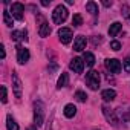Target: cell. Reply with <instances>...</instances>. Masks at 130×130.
Listing matches in <instances>:
<instances>
[{"label":"cell","instance_id":"cell-7","mask_svg":"<svg viewBox=\"0 0 130 130\" xmlns=\"http://www.w3.org/2000/svg\"><path fill=\"white\" fill-rule=\"evenodd\" d=\"M12 89H14L15 98L20 100V98H22V81H20L17 72H12Z\"/></svg>","mask_w":130,"mask_h":130},{"label":"cell","instance_id":"cell-31","mask_svg":"<svg viewBox=\"0 0 130 130\" xmlns=\"http://www.w3.org/2000/svg\"><path fill=\"white\" fill-rule=\"evenodd\" d=\"M127 118H128V119H130V110H128V113H127Z\"/></svg>","mask_w":130,"mask_h":130},{"label":"cell","instance_id":"cell-14","mask_svg":"<svg viewBox=\"0 0 130 130\" xmlns=\"http://www.w3.org/2000/svg\"><path fill=\"white\" fill-rule=\"evenodd\" d=\"M38 34H40V37H43V38L49 37V34H51V26H49V23L43 22V23H41V26H40V31H38Z\"/></svg>","mask_w":130,"mask_h":130},{"label":"cell","instance_id":"cell-26","mask_svg":"<svg viewBox=\"0 0 130 130\" xmlns=\"http://www.w3.org/2000/svg\"><path fill=\"white\" fill-rule=\"evenodd\" d=\"M124 71L130 74V55H128V57L124 60Z\"/></svg>","mask_w":130,"mask_h":130},{"label":"cell","instance_id":"cell-23","mask_svg":"<svg viewBox=\"0 0 130 130\" xmlns=\"http://www.w3.org/2000/svg\"><path fill=\"white\" fill-rule=\"evenodd\" d=\"M75 98L78 100V101H81V103H84L86 100H87V95L83 92V90H77L75 92Z\"/></svg>","mask_w":130,"mask_h":130},{"label":"cell","instance_id":"cell-9","mask_svg":"<svg viewBox=\"0 0 130 130\" xmlns=\"http://www.w3.org/2000/svg\"><path fill=\"white\" fill-rule=\"evenodd\" d=\"M69 68H71L74 72H77V74H81V72H83V69H84V61H83L81 58L75 57V58H72V60H71Z\"/></svg>","mask_w":130,"mask_h":130},{"label":"cell","instance_id":"cell-1","mask_svg":"<svg viewBox=\"0 0 130 130\" xmlns=\"http://www.w3.org/2000/svg\"><path fill=\"white\" fill-rule=\"evenodd\" d=\"M66 19H68V9H66V6L58 5L54 9V12H52V22L55 25H61V23L66 22Z\"/></svg>","mask_w":130,"mask_h":130},{"label":"cell","instance_id":"cell-2","mask_svg":"<svg viewBox=\"0 0 130 130\" xmlns=\"http://www.w3.org/2000/svg\"><path fill=\"white\" fill-rule=\"evenodd\" d=\"M44 121V106L41 101L34 103V122L35 125H41Z\"/></svg>","mask_w":130,"mask_h":130},{"label":"cell","instance_id":"cell-8","mask_svg":"<svg viewBox=\"0 0 130 130\" xmlns=\"http://www.w3.org/2000/svg\"><path fill=\"white\" fill-rule=\"evenodd\" d=\"M29 57H31V54H29V51H28L26 47H22V46L17 47V61H19L20 64L28 63V61H29Z\"/></svg>","mask_w":130,"mask_h":130},{"label":"cell","instance_id":"cell-12","mask_svg":"<svg viewBox=\"0 0 130 130\" xmlns=\"http://www.w3.org/2000/svg\"><path fill=\"white\" fill-rule=\"evenodd\" d=\"M101 98H103L104 101H113V100L116 98V92H115L113 89H106V90L101 92Z\"/></svg>","mask_w":130,"mask_h":130},{"label":"cell","instance_id":"cell-18","mask_svg":"<svg viewBox=\"0 0 130 130\" xmlns=\"http://www.w3.org/2000/svg\"><path fill=\"white\" fill-rule=\"evenodd\" d=\"M86 9L92 14V15H96L98 14V5L95 2H87L86 3Z\"/></svg>","mask_w":130,"mask_h":130},{"label":"cell","instance_id":"cell-5","mask_svg":"<svg viewBox=\"0 0 130 130\" xmlns=\"http://www.w3.org/2000/svg\"><path fill=\"white\" fill-rule=\"evenodd\" d=\"M11 15L15 20H23V12H25V6L22 3H12L11 5Z\"/></svg>","mask_w":130,"mask_h":130},{"label":"cell","instance_id":"cell-27","mask_svg":"<svg viewBox=\"0 0 130 130\" xmlns=\"http://www.w3.org/2000/svg\"><path fill=\"white\" fill-rule=\"evenodd\" d=\"M0 52H2V58L6 57V52H5V46L3 44H0Z\"/></svg>","mask_w":130,"mask_h":130},{"label":"cell","instance_id":"cell-25","mask_svg":"<svg viewBox=\"0 0 130 130\" xmlns=\"http://www.w3.org/2000/svg\"><path fill=\"white\" fill-rule=\"evenodd\" d=\"M2 103H8V92H6V86H2Z\"/></svg>","mask_w":130,"mask_h":130},{"label":"cell","instance_id":"cell-16","mask_svg":"<svg viewBox=\"0 0 130 130\" xmlns=\"http://www.w3.org/2000/svg\"><path fill=\"white\" fill-rule=\"evenodd\" d=\"M68 83H69V75H68V74H61L60 78H58V81H57V87H58V89L66 87Z\"/></svg>","mask_w":130,"mask_h":130},{"label":"cell","instance_id":"cell-22","mask_svg":"<svg viewBox=\"0 0 130 130\" xmlns=\"http://www.w3.org/2000/svg\"><path fill=\"white\" fill-rule=\"evenodd\" d=\"M72 25H74V26H81V25H83V17H81L80 14H75L74 19H72Z\"/></svg>","mask_w":130,"mask_h":130},{"label":"cell","instance_id":"cell-15","mask_svg":"<svg viewBox=\"0 0 130 130\" xmlns=\"http://www.w3.org/2000/svg\"><path fill=\"white\" fill-rule=\"evenodd\" d=\"M121 28H122V25H121L119 22L112 23V25H110V28H109V35H110V37H115V35L121 31Z\"/></svg>","mask_w":130,"mask_h":130},{"label":"cell","instance_id":"cell-4","mask_svg":"<svg viewBox=\"0 0 130 130\" xmlns=\"http://www.w3.org/2000/svg\"><path fill=\"white\" fill-rule=\"evenodd\" d=\"M58 37H60V41L63 43V44H69L71 43V40H72V29L71 28H61L60 31H58Z\"/></svg>","mask_w":130,"mask_h":130},{"label":"cell","instance_id":"cell-10","mask_svg":"<svg viewBox=\"0 0 130 130\" xmlns=\"http://www.w3.org/2000/svg\"><path fill=\"white\" fill-rule=\"evenodd\" d=\"M103 113H104V116H106V119L113 125V127H116L118 125V118L115 116V112L112 110V109H109V107H103Z\"/></svg>","mask_w":130,"mask_h":130},{"label":"cell","instance_id":"cell-24","mask_svg":"<svg viewBox=\"0 0 130 130\" xmlns=\"http://www.w3.org/2000/svg\"><path fill=\"white\" fill-rule=\"evenodd\" d=\"M110 49H112V51H119V49H121V43L116 41V40L110 41Z\"/></svg>","mask_w":130,"mask_h":130},{"label":"cell","instance_id":"cell-30","mask_svg":"<svg viewBox=\"0 0 130 130\" xmlns=\"http://www.w3.org/2000/svg\"><path fill=\"white\" fill-rule=\"evenodd\" d=\"M28 130H37L35 127H28Z\"/></svg>","mask_w":130,"mask_h":130},{"label":"cell","instance_id":"cell-19","mask_svg":"<svg viewBox=\"0 0 130 130\" xmlns=\"http://www.w3.org/2000/svg\"><path fill=\"white\" fill-rule=\"evenodd\" d=\"M84 61H86V64L89 68H92L93 64H95V57H93V54L92 52H84Z\"/></svg>","mask_w":130,"mask_h":130},{"label":"cell","instance_id":"cell-13","mask_svg":"<svg viewBox=\"0 0 130 130\" xmlns=\"http://www.w3.org/2000/svg\"><path fill=\"white\" fill-rule=\"evenodd\" d=\"M63 112H64V116H66V118H74L75 113H77V107L74 104H66Z\"/></svg>","mask_w":130,"mask_h":130},{"label":"cell","instance_id":"cell-11","mask_svg":"<svg viewBox=\"0 0 130 130\" xmlns=\"http://www.w3.org/2000/svg\"><path fill=\"white\" fill-rule=\"evenodd\" d=\"M86 38L83 37V35H78L77 38H75V41H74V51H77V52H81L83 49H86Z\"/></svg>","mask_w":130,"mask_h":130},{"label":"cell","instance_id":"cell-6","mask_svg":"<svg viewBox=\"0 0 130 130\" xmlns=\"http://www.w3.org/2000/svg\"><path fill=\"white\" fill-rule=\"evenodd\" d=\"M106 68H107L112 74H119L121 69H122L121 63H119L116 58H109V60H106Z\"/></svg>","mask_w":130,"mask_h":130},{"label":"cell","instance_id":"cell-29","mask_svg":"<svg viewBox=\"0 0 130 130\" xmlns=\"http://www.w3.org/2000/svg\"><path fill=\"white\" fill-rule=\"evenodd\" d=\"M49 3H51V2H47V0H43V2H41L43 6H49Z\"/></svg>","mask_w":130,"mask_h":130},{"label":"cell","instance_id":"cell-17","mask_svg":"<svg viewBox=\"0 0 130 130\" xmlns=\"http://www.w3.org/2000/svg\"><path fill=\"white\" fill-rule=\"evenodd\" d=\"M6 127H8V130H19V125H17V122L14 121V118L11 115L6 116Z\"/></svg>","mask_w":130,"mask_h":130},{"label":"cell","instance_id":"cell-21","mask_svg":"<svg viewBox=\"0 0 130 130\" xmlns=\"http://www.w3.org/2000/svg\"><path fill=\"white\" fill-rule=\"evenodd\" d=\"M11 37H12L14 40H28V37H26V31H14Z\"/></svg>","mask_w":130,"mask_h":130},{"label":"cell","instance_id":"cell-3","mask_svg":"<svg viewBox=\"0 0 130 130\" xmlns=\"http://www.w3.org/2000/svg\"><path fill=\"white\" fill-rule=\"evenodd\" d=\"M86 83L92 90H96L100 87V74L96 71H89L86 74Z\"/></svg>","mask_w":130,"mask_h":130},{"label":"cell","instance_id":"cell-20","mask_svg":"<svg viewBox=\"0 0 130 130\" xmlns=\"http://www.w3.org/2000/svg\"><path fill=\"white\" fill-rule=\"evenodd\" d=\"M3 22H5V25L6 26H12L14 25V22H12V15H11V12L9 11H3Z\"/></svg>","mask_w":130,"mask_h":130},{"label":"cell","instance_id":"cell-28","mask_svg":"<svg viewBox=\"0 0 130 130\" xmlns=\"http://www.w3.org/2000/svg\"><path fill=\"white\" fill-rule=\"evenodd\" d=\"M103 5H104V6H112V2H107V0H104Z\"/></svg>","mask_w":130,"mask_h":130}]
</instances>
